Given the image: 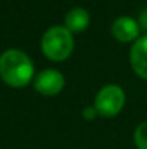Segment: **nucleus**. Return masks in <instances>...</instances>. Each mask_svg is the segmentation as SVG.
<instances>
[{"label": "nucleus", "mask_w": 147, "mask_h": 149, "mask_svg": "<svg viewBox=\"0 0 147 149\" xmlns=\"http://www.w3.org/2000/svg\"><path fill=\"white\" fill-rule=\"evenodd\" d=\"M139 26H141V29L147 32V9L141 10V13L139 16Z\"/></svg>", "instance_id": "nucleus-10"}, {"label": "nucleus", "mask_w": 147, "mask_h": 149, "mask_svg": "<svg viewBox=\"0 0 147 149\" xmlns=\"http://www.w3.org/2000/svg\"><path fill=\"white\" fill-rule=\"evenodd\" d=\"M126 101V94L121 87L108 84L98 91L95 97V110L102 117H111L120 113Z\"/></svg>", "instance_id": "nucleus-3"}, {"label": "nucleus", "mask_w": 147, "mask_h": 149, "mask_svg": "<svg viewBox=\"0 0 147 149\" xmlns=\"http://www.w3.org/2000/svg\"><path fill=\"white\" fill-rule=\"evenodd\" d=\"M90 25V13L82 7H75L65 15V28L72 32H82Z\"/></svg>", "instance_id": "nucleus-7"}, {"label": "nucleus", "mask_w": 147, "mask_h": 149, "mask_svg": "<svg viewBox=\"0 0 147 149\" xmlns=\"http://www.w3.org/2000/svg\"><path fill=\"white\" fill-rule=\"evenodd\" d=\"M0 77L12 87H25L33 77V64L25 52L9 49L0 56Z\"/></svg>", "instance_id": "nucleus-1"}, {"label": "nucleus", "mask_w": 147, "mask_h": 149, "mask_svg": "<svg viewBox=\"0 0 147 149\" xmlns=\"http://www.w3.org/2000/svg\"><path fill=\"white\" fill-rule=\"evenodd\" d=\"M134 142L139 149H147V122L137 126L134 132Z\"/></svg>", "instance_id": "nucleus-8"}, {"label": "nucleus", "mask_w": 147, "mask_h": 149, "mask_svg": "<svg viewBox=\"0 0 147 149\" xmlns=\"http://www.w3.org/2000/svg\"><path fill=\"white\" fill-rule=\"evenodd\" d=\"M130 61L134 72L147 80V35L143 38H139L131 49H130Z\"/></svg>", "instance_id": "nucleus-6"}, {"label": "nucleus", "mask_w": 147, "mask_h": 149, "mask_svg": "<svg viewBox=\"0 0 147 149\" xmlns=\"http://www.w3.org/2000/svg\"><path fill=\"white\" fill-rule=\"evenodd\" d=\"M139 32H140V28H139L137 22L131 17H127V16L118 17L111 26L112 36L120 42L134 41L139 36Z\"/></svg>", "instance_id": "nucleus-5"}, {"label": "nucleus", "mask_w": 147, "mask_h": 149, "mask_svg": "<svg viewBox=\"0 0 147 149\" xmlns=\"http://www.w3.org/2000/svg\"><path fill=\"white\" fill-rule=\"evenodd\" d=\"M65 84L63 75L56 70H43L35 80V88L43 96L58 94Z\"/></svg>", "instance_id": "nucleus-4"}, {"label": "nucleus", "mask_w": 147, "mask_h": 149, "mask_svg": "<svg viewBox=\"0 0 147 149\" xmlns=\"http://www.w3.org/2000/svg\"><path fill=\"white\" fill-rule=\"evenodd\" d=\"M97 114L98 113H97V110H95V107H85L82 110V116L87 120H94L97 117Z\"/></svg>", "instance_id": "nucleus-9"}, {"label": "nucleus", "mask_w": 147, "mask_h": 149, "mask_svg": "<svg viewBox=\"0 0 147 149\" xmlns=\"http://www.w3.org/2000/svg\"><path fill=\"white\" fill-rule=\"evenodd\" d=\"M74 49L72 33L65 26H52L42 36V51L52 61L66 59Z\"/></svg>", "instance_id": "nucleus-2"}]
</instances>
